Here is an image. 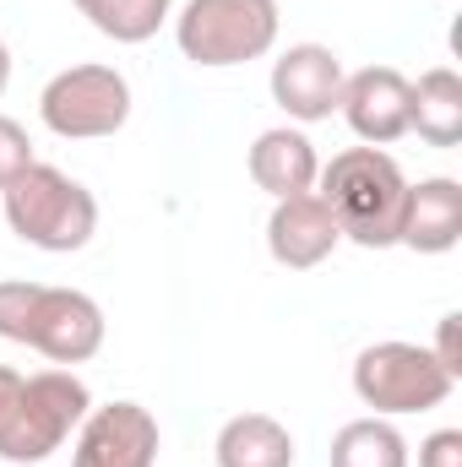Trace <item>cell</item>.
<instances>
[{"instance_id": "obj_1", "label": "cell", "mask_w": 462, "mask_h": 467, "mask_svg": "<svg viewBox=\"0 0 462 467\" xmlns=\"http://www.w3.org/2000/svg\"><path fill=\"white\" fill-rule=\"evenodd\" d=\"M93 391L82 375L71 369H38L22 375L11 364H0V457L16 467L49 462L71 430L88 419Z\"/></svg>"}, {"instance_id": "obj_2", "label": "cell", "mask_w": 462, "mask_h": 467, "mask_svg": "<svg viewBox=\"0 0 462 467\" xmlns=\"http://www.w3.org/2000/svg\"><path fill=\"white\" fill-rule=\"evenodd\" d=\"M0 337L44 353L49 364H88L104 348V310L82 288L0 277Z\"/></svg>"}, {"instance_id": "obj_3", "label": "cell", "mask_w": 462, "mask_h": 467, "mask_svg": "<svg viewBox=\"0 0 462 467\" xmlns=\"http://www.w3.org/2000/svg\"><path fill=\"white\" fill-rule=\"evenodd\" d=\"M316 196L332 207L343 239L364 244V250H386V244H397L408 174L397 169V158L386 147H348L332 163H321Z\"/></svg>"}, {"instance_id": "obj_4", "label": "cell", "mask_w": 462, "mask_h": 467, "mask_svg": "<svg viewBox=\"0 0 462 467\" xmlns=\"http://www.w3.org/2000/svg\"><path fill=\"white\" fill-rule=\"evenodd\" d=\"M0 213H5V223L22 244L49 250V255H71L99 234L93 191L82 180H71L66 169H55V163H33L27 174H16L0 191Z\"/></svg>"}, {"instance_id": "obj_5", "label": "cell", "mask_w": 462, "mask_h": 467, "mask_svg": "<svg viewBox=\"0 0 462 467\" xmlns=\"http://www.w3.org/2000/svg\"><path fill=\"white\" fill-rule=\"evenodd\" d=\"M278 0H185L174 16V44L202 71H229L272 55L278 44Z\"/></svg>"}, {"instance_id": "obj_6", "label": "cell", "mask_w": 462, "mask_h": 467, "mask_svg": "<svg viewBox=\"0 0 462 467\" xmlns=\"http://www.w3.org/2000/svg\"><path fill=\"white\" fill-rule=\"evenodd\" d=\"M452 375L425 343H370L353 358V391L375 419H403V413H430L452 397Z\"/></svg>"}, {"instance_id": "obj_7", "label": "cell", "mask_w": 462, "mask_h": 467, "mask_svg": "<svg viewBox=\"0 0 462 467\" xmlns=\"http://www.w3.org/2000/svg\"><path fill=\"white\" fill-rule=\"evenodd\" d=\"M38 119L60 141H104L131 119V82L115 66H66L44 82L38 93Z\"/></svg>"}, {"instance_id": "obj_8", "label": "cell", "mask_w": 462, "mask_h": 467, "mask_svg": "<svg viewBox=\"0 0 462 467\" xmlns=\"http://www.w3.org/2000/svg\"><path fill=\"white\" fill-rule=\"evenodd\" d=\"M343 60L327 49V44H289L278 60H272V104L294 125H316V119H332L343 104Z\"/></svg>"}, {"instance_id": "obj_9", "label": "cell", "mask_w": 462, "mask_h": 467, "mask_svg": "<svg viewBox=\"0 0 462 467\" xmlns=\"http://www.w3.org/2000/svg\"><path fill=\"white\" fill-rule=\"evenodd\" d=\"M71 467H158V419L142 402L88 408L77 424Z\"/></svg>"}, {"instance_id": "obj_10", "label": "cell", "mask_w": 462, "mask_h": 467, "mask_svg": "<svg viewBox=\"0 0 462 467\" xmlns=\"http://www.w3.org/2000/svg\"><path fill=\"white\" fill-rule=\"evenodd\" d=\"M343 119L364 147H392L408 136V77L397 66H364L343 77Z\"/></svg>"}, {"instance_id": "obj_11", "label": "cell", "mask_w": 462, "mask_h": 467, "mask_svg": "<svg viewBox=\"0 0 462 467\" xmlns=\"http://www.w3.org/2000/svg\"><path fill=\"white\" fill-rule=\"evenodd\" d=\"M338 244H343V229H338L332 207H327L316 191L272 202V218H267V250H272L278 266H289V272H310V266H321Z\"/></svg>"}, {"instance_id": "obj_12", "label": "cell", "mask_w": 462, "mask_h": 467, "mask_svg": "<svg viewBox=\"0 0 462 467\" xmlns=\"http://www.w3.org/2000/svg\"><path fill=\"white\" fill-rule=\"evenodd\" d=\"M462 239V185L446 174H430L419 185H408L403 196V218H397V244L419 250V255H446Z\"/></svg>"}, {"instance_id": "obj_13", "label": "cell", "mask_w": 462, "mask_h": 467, "mask_svg": "<svg viewBox=\"0 0 462 467\" xmlns=\"http://www.w3.org/2000/svg\"><path fill=\"white\" fill-rule=\"evenodd\" d=\"M250 180L283 202V196H305L316 191V174H321V158H316V141L299 130V125H272L250 141Z\"/></svg>"}, {"instance_id": "obj_14", "label": "cell", "mask_w": 462, "mask_h": 467, "mask_svg": "<svg viewBox=\"0 0 462 467\" xmlns=\"http://www.w3.org/2000/svg\"><path fill=\"white\" fill-rule=\"evenodd\" d=\"M408 130H419L430 147L462 141V77L452 66H430L419 82H408Z\"/></svg>"}, {"instance_id": "obj_15", "label": "cell", "mask_w": 462, "mask_h": 467, "mask_svg": "<svg viewBox=\"0 0 462 467\" xmlns=\"http://www.w3.org/2000/svg\"><path fill=\"white\" fill-rule=\"evenodd\" d=\"M218 467H294V435L272 413H234L213 446Z\"/></svg>"}, {"instance_id": "obj_16", "label": "cell", "mask_w": 462, "mask_h": 467, "mask_svg": "<svg viewBox=\"0 0 462 467\" xmlns=\"http://www.w3.org/2000/svg\"><path fill=\"white\" fill-rule=\"evenodd\" d=\"M327 467H408V441L392 419H353L332 435Z\"/></svg>"}, {"instance_id": "obj_17", "label": "cell", "mask_w": 462, "mask_h": 467, "mask_svg": "<svg viewBox=\"0 0 462 467\" xmlns=\"http://www.w3.org/2000/svg\"><path fill=\"white\" fill-rule=\"evenodd\" d=\"M77 11L115 44H147L174 16V0H77Z\"/></svg>"}, {"instance_id": "obj_18", "label": "cell", "mask_w": 462, "mask_h": 467, "mask_svg": "<svg viewBox=\"0 0 462 467\" xmlns=\"http://www.w3.org/2000/svg\"><path fill=\"white\" fill-rule=\"evenodd\" d=\"M33 163H38V152H33L27 130H22L11 115H0V191H5L16 174H27Z\"/></svg>"}, {"instance_id": "obj_19", "label": "cell", "mask_w": 462, "mask_h": 467, "mask_svg": "<svg viewBox=\"0 0 462 467\" xmlns=\"http://www.w3.org/2000/svg\"><path fill=\"white\" fill-rule=\"evenodd\" d=\"M430 353L441 358V369H446L452 380H462V316H457V310H452V316H441V332H436Z\"/></svg>"}, {"instance_id": "obj_20", "label": "cell", "mask_w": 462, "mask_h": 467, "mask_svg": "<svg viewBox=\"0 0 462 467\" xmlns=\"http://www.w3.org/2000/svg\"><path fill=\"white\" fill-rule=\"evenodd\" d=\"M419 467H462V430H436L419 446Z\"/></svg>"}, {"instance_id": "obj_21", "label": "cell", "mask_w": 462, "mask_h": 467, "mask_svg": "<svg viewBox=\"0 0 462 467\" xmlns=\"http://www.w3.org/2000/svg\"><path fill=\"white\" fill-rule=\"evenodd\" d=\"M5 82H11V49H5V38H0V93H5Z\"/></svg>"}]
</instances>
